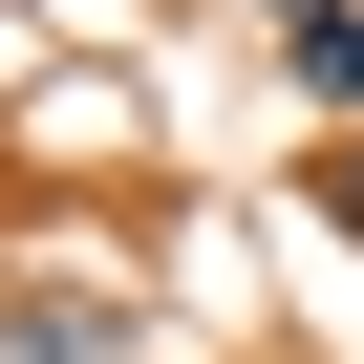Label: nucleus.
Here are the masks:
<instances>
[{
	"label": "nucleus",
	"instance_id": "1",
	"mask_svg": "<svg viewBox=\"0 0 364 364\" xmlns=\"http://www.w3.org/2000/svg\"><path fill=\"white\" fill-rule=\"evenodd\" d=\"M0 364H150V321H129L107 279L43 257V279H0Z\"/></svg>",
	"mask_w": 364,
	"mask_h": 364
},
{
	"label": "nucleus",
	"instance_id": "2",
	"mask_svg": "<svg viewBox=\"0 0 364 364\" xmlns=\"http://www.w3.org/2000/svg\"><path fill=\"white\" fill-rule=\"evenodd\" d=\"M279 86H300V107H343V129H364V0H343V22H279Z\"/></svg>",
	"mask_w": 364,
	"mask_h": 364
},
{
	"label": "nucleus",
	"instance_id": "3",
	"mask_svg": "<svg viewBox=\"0 0 364 364\" xmlns=\"http://www.w3.org/2000/svg\"><path fill=\"white\" fill-rule=\"evenodd\" d=\"M321 215H343V236H364V129H343V150H321Z\"/></svg>",
	"mask_w": 364,
	"mask_h": 364
},
{
	"label": "nucleus",
	"instance_id": "4",
	"mask_svg": "<svg viewBox=\"0 0 364 364\" xmlns=\"http://www.w3.org/2000/svg\"><path fill=\"white\" fill-rule=\"evenodd\" d=\"M257 22H343V0H257Z\"/></svg>",
	"mask_w": 364,
	"mask_h": 364
}]
</instances>
